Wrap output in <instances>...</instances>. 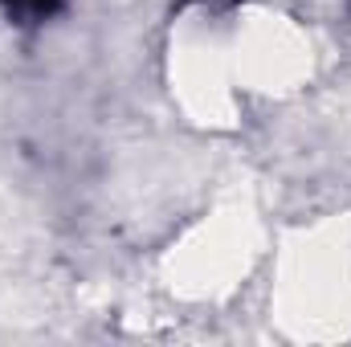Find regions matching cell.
I'll return each instance as SVG.
<instances>
[{
    "label": "cell",
    "instance_id": "obj_1",
    "mask_svg": "<svg viewBox=\"0 0 351 347\" xmlns=\"http://www.w3.org/2000/svg\"><path fill=\"white\" fill-rule=\"evenodd\" d=\"M12 4H16V8H25V12H45L53 0H12Z\"/></svg>",
    "mask_w": 351,
    "mask_h": 347
}]
</instances>
